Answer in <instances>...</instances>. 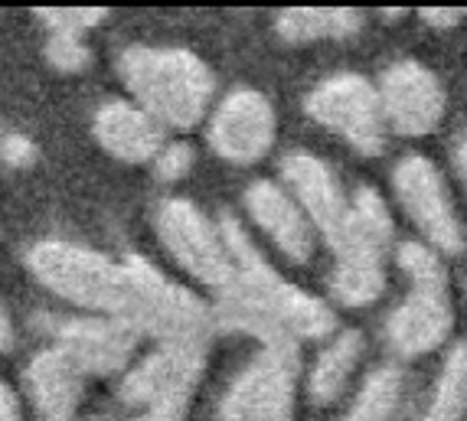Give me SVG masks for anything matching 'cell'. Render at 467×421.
Listing matches in <instances>:
<instances>
[{
    "mask_svg": "<svg viewBox=\"0 0 467 421\" xmlns=\"http://www.w3.org/2000/svg\"><path fill=\"white\" fill-rule=\"evenodd\" d=\"M0 164L14 167V170H26L36 164V144L30 134L24 131H0Z\"/></svg>",
    "mask_w": 467,
    "mask_h": 421,
    "instance_id": "27",
    "label": "cell"
},
{
    "mask_svg": "<svg viewBox=\"0 0 467 421\" xmlns=\"http://www.w3.org/2000/svg\"><path fill=\"white\" fill-rule=\"evenodd\" d=\"M206 369V344L202 340H173L140 356L125 369L118 398L134 408H183L190 412V398Z\"/></svg>",
    "mask_w": 467,
    "mask_h": 421,
    "instance_id": "8",
    "label": "cell"
},
{
    "mask_svg": "<svg viewBox=\"0 0 467 421\" xmlns=\"http://www.w3.org/2000/svg\"><path fill=\"white\" fill-rule=\"evenodd\" d=\"M47 63L56 72H82L92 63V49L82 36H59L47 33Z\"/></svg>",
    "mask_w": 467,
    "mask_h": 421,
    "instance_id": "25",
    "label": "cell"
},
{
    "mask_svg": "<svg viewBox=\"0 0 467 421\" xmlns=\"http://www.w3.org/2000/svg\"><path fill=\"white\" fill-rule=\"evenodd\" d=\"M118 76L131 102L164 128H196L210 118L216 76L183 46H128L118 56Z\"/></svg>",
    "mask_w": 467,
    "mask_h": 421,
    "instance_id": "3",
    "label": "cell"
},
{
    "mask_svg": "<svg viewBox=\"0 0 467 421\" xmlns=\"http://www.w3.org/2000/svg\"><path fill=\"white\" fill-rule=\"evenodd\" d=\"M367 24L363 10L353 7H288L275 14V33L291 46L324 43V39H353Z\"/></svg>",
    "mask_w": 467,
    "mask_h": 421,
    "instance_id": "17",
    "label": "cell"
},
{
    "mask_svg": "<svg viewBox=\"0 0 467 421\" xmlns=\"http://www.w3.org/2000/svg\"><path fill=\"white\" fill-rule=\"evenodd\" d=\"M278 134L275 105L252 86H239L226 92L210 111L206 140L216 157L229 164H258L272 150Z\"/></svg>",
    "mask_w": 467,
    "mask_h": 421,
    "instance_id": "9",
    "label": "cell"
},
{
    "mask_svg": "<svg viewBox=\"0 0 467 421\" xmlns=\"http://www.w3.org/2000/svg\"><path fill=\"white\" fill-rule=\"evenodd\" d=\"M193 160H196V154L187 140H167L164 148L157 150L154 160H150V167H154V177L161 180V183H180V180L190 177Z\"/></svg>",
    "mask_w": 467,
    "mask_h": 421,
    "instance_id": "26",
    "label": "cell"
},
{
    "mask_svg": "<svg viewBox=\"0 0 467 421\" xmlns=\"http://www.w3.org/2000/svg\"><path fill=\"white\" fill-rule=\"evenodd\" d=\"M399 402H402V373L396 366H376L359 383L350 412L367 421H392Z\"/></svg>",
    "mask_w": 467,
    "mask_h": 421,
    "instance_id": "22",
    "label": "cell"
},
{
    "mask_svg": "<svg viewBox=\"0 0 467 421\" xmlns=\"http://www.w3.org/2000/svg\"><path fill=\"white\" fill-rule=\"evenodd\" d=\"M39 323L53 334L59 350L76 363L86 375H115L125 373L134 359V350L144 336L134 327L111 317H53L39 313Z\"/></svg>",
    "mask_w": 467,
    "mask_h": 421,
    "instance_id": "11",
    "label": "cell"
},
{
    "mask_svg": "<svg viewBox=\"0 0 467 421\" xmlns=\"http://www.w3.org/2000/svg\"><path fill=\"white\" fill-rule=\"evenodd\" d=\"M92 134L105 154L121 164H150L157 150L164 148V125L154 121L131 98H111L99 105L92 118Z\"/></svg>",
    "mask_w": 467,
    "mask_h": 421,
    "instance_id": "15",
    "label": "cell"
},
{
    "mask_svg": "<svg viewBox=\"0 0 467 421\" xmlns=\"http://www.w3.org/2000/svg\"><path fill=\"white\" fill-rule=\"evenodd\" d=\"M26 268L49 294L95 317L121 320L140 336H154L161 344H206L210 334H216L213 304L140 255L111 258L69 239H43L26 252Z\"/></svg>",
    "mask_w": 467,
    "mask_h": 421,
    "instance_id": "1",
    "label": "cell"
},
{
    "mask_svg": "<svg viewBox=\"0 0 467 421\" xmlns=\"http://www.w3.org/2000/svg\"><path fill=\"white\" fill-rule=\"evenodd\" d=\"M301 356L295 340L262 344L223 392L216 421H295Z\"/></svg>",
    "mask_w": 467,
    "mask_h": 421,
    "instance_id": "4",
    "label": "cell"
},
{
    "mask_svg": "<svg viewBox=\"0 0 467 421\" xmlns=\"http://www.w3.org/2000/svg\"><path fill=\"white\" fill-rule=\"evenodd\" d=\"M0 421H24L20 398H16V392L7 383H0Z\"/></svg>",
    "mask_w": 467,
    "mask_h": 421,
    "instance_id": "29",
    "label": "cell"
},
{
    "mask_svg": "<svg viewBox=\"0 0 467 421\" xmlns=\"http://www.w3.org/2000/svg\"><path fill=\"white\" fill-rule=\"evenodd\" d=\"M245 212L268 242L288 258L291 265H307L317 252V232L307 222L301 206L291 200V193L275 180H252L245 187Z\"/></svg>",
    "mask_w": 467,
    "mask_h": 421,
    "instance_id": "13",
    "label": "cell"
},
{
    "mask_svg": "<svg viewBox=\"0 0 467 421\" xmlns=\"http://www.w3.org/2000/svg\"><path fill=\"white\" fill-rule=\"evenodd\" d=\"M281 187L301 206L324 242H340V235L347 232V219H350V193H343L340 180L327 160H320L311 150H291L281 157Z\"/></svg>",
    "mask_w": 467,
    "mask_h": 421,
    "instance_id": "12",
    "label": "cell"
},
{
    "mask_svg": "<svg viewBox=\"0 0 467 421\" xmlns=\"http://www.w3.org/2000/svg\"><path fill=\"white\" fill-rule=\"evenodd\" d=\"M467 10L461 7H421L419 16H421V24L431 26V30H454V26L464 20Z\"/></svg>",
    "mask_w": 467,
    "mask_h": 421,
    "instance_id": "28",
    "label": "cell"
},
{
    "mask_svg": "<svg viewBox=\"0 0 467 421\" xmlns=\"http://www.w3.org/2000/svg\"><path fill=\"white\" fill-rule=\"evenodd\" d=\"M39 24L47 26V33H59V36H82L105 24L109 10L105 7H39Z\"/></svg>",
    "mask_w": 467,
    "mask_h": 421,
    "instance_id": "24",
    "label": "cell"
},
{
    "mask_svg": "<svg viewBox=\"0 0 467 421\" xmlns=\"http://www.w3.org/2000/svg\"><path fill=\"white\" fill-rule=\"evenodd\" d=\"M396 265L402 268V274L409 278L412 288L425 291H448V272L444 262L435 249H429L425 242H402L396 249Z\"/></svg>",
    "mask_w": 467,
    "mask_h": 421,
    "instance_id": "23",
    "label": "cell"
},
{
    "mask_svg": "<svg viewBox=\"0 0 467 421\" xmlns=\"http://www.w3.org/2000/svg\"><path fill=\"white\" fill-rule=\"evenodd\" d=\"M392 193L425 245L438 255H461L467 249V232L454 212L444 173L425 154H405L392 170Z\"/></svg>",
    "mask_w": 467,
    "mask_h": 421,
    "instance_id": "7",
    "label": "cell"
},
{
    "mask_svg": "<svg viewBox=\"0 0 467 421\" xmlns=\"http://www.w3.org/2000/svg\"><path fill=\"white\" fill-rule=\"evenodd\" d=\"M454 330V307L448 291L412 288L386 317V344L396 356L415 359L448 344Z\"/></svg>",
    "mask_w": 467,
    "mask_h": 421,
    "instance_id": "14",
    "label": "cell"
},
{
    "mask_svg": "<svg viewBox=\"0 0 467 421\" xmlns=\"http://www.w3.org/2000/svg\"><path fill=\"white\" fill-rule=\"evenodd\" d=\"M304 111L320 128L343 138L357 154L379 157L386 150V121H382L376 86L359 72H334L320 78L304 98Z\"/></svg>",
    "mask_w": 467,
    "mask_h": 421,
    "instance_id": "6",
    "label": "cell"
},
{
    "mask_svg": "<svg viewBox=\"0 0 467 421\" xmlns=\"http://www.w3.org/2000/svg\"><path fill=\"white\" fill-rule=\"evenodd\" d=\"M24 385L43 421H72L86 395V373L59 346H47L26 363Z\"/></svg>",
    "mask_w": 467,
    "mask_h": 421,
    "instance_id": "16",
    "label": "cell"
},
{
    "mask_svg": "<svg viewBox=\"0 0 467 421\" xmlns=\"http://www.w3.org/2000/svg\"><path fill=\"white\" fill-rule=\"evenodd\" d=\"M467 415V344H454L431 385L421 421H464Z\"/></svg>",
    "mask_w": 467,
    "mask_h": 421,
    "instance_id": "20",
    "label": "cell"
},
{
    "mask_svg": "<svg viewBox=\"0 0 467 421\" xmlns=\"http://www.w3.org/2000/svg\"><path fill=\"white\" fill-rule=\"evenodd\" d=\"M154 232L167 255L177 262L202 288L223 291L233 281V258H229L226 239L219 229V219L213 222L193 200L187 196H167L154 210Z\"/></svg>",
    "mask_w": 467,
    "mask_h": 421,
    "instance_id": "5",
    "label": "cell"
},
{
    "mask_svg": "<svg viewBox=\"0 0 467 421\" xmlns=\"http://www.w3.org/2000/svg\"><path fill=\"white\" fill-rule=\"evenodd\" d=\"M350 229L359 242L373 245L379 252H389L396 242V219L389 203L373 187H357L350 193Z\"/></svg>",
    "mask_w": 467,
    "mask_h": 421,
    "instance_id": "21",
    "label": "cell"
},
{
    "mask_svg": "<svg viewBox=\"0 0 467 421\" xmlns=\"http://www.w3.org/2000/svg\"><path fill=\"white\" fill-rule=\"evenodd\" d=\"M219 229L233 258V281L216 294L213 317L216 330L255 336L258 344L275 340H324L337 334V313L320 297L291 284L262 255L245 226L233 212L219 216Z\"/></svg>",
    "mask_w": 467,
    "mask_h": 421,
    "instance_id": "2",
    "label": "cell"
},
{
    "mask_svg": "<svg viewBox=\"0 0 467 421\" xmlns=\"http://www.w3.org/2000/svg\"><path fill=\"white\" fill-rule=\"evenodd\" d=\"M340 421H367V418H359V415H353V412H347V415H343V418Z\"/></svg>",
    "mask_w": 467,
    "mask_h": 421,
    "instance_id": "32",
    "label": "cell"
},
{
    "mask_svg": "<svg viewBox=\"0 0 467 421\" xmlns=\"http://www.w3.org/2000/svg\"><path fill=\"white\" fill-rule=\"evenodd\" d=\"M386 255H347L334 258L327 274V291L340 307L376 304L386 291Z\"/></svg>",
    "mask_w": 467,
    "mask_h": 421,
    "instance_id": "19",
    "label": "cell"
},
{
    "mask_svg": "<svg viewBox=\"0 0 467 421\" xmlns=\"http://www.w3.org/2000/svg\"><path fill=\"white\" fill-rule=\"evenodd\" d=\"M363 356V334L359 330H337L330 344L317 353L314 366L307 369V395L317 406H334L350 385L353 369Z\"/></svg>",
    "mask_w": 467,
    "mask_h": 421,
    "instance_id": "18",
    "label": "cell"
},
{
    "mask_svg": "<svg viewBox=\"0 0 467 421\" xmlns=\"http://www.w3.org/2000/svg\"><path fill=\"white\" fill-rule=\"evenodd\" d=\"M131 421H187L183 408H144Z\"/></svg>",
    "mask_w": 467,
    "mask_h": 421,
    "instance_id": "30",
    "label": "cell"
},
{
    "mask_svg": "<svg viewBox=\"0 0 467 421\" xmlns=\"http://www.w3.org/2000/svg\"><path fill=\"white\" fill-rule=\"evenodd\" d=\"M14 340H16L14 320H10V311L4 307V301H0V353L10 350V346H14Z\"/></svg>",
    "mask_w": 467,
    "mask_h": 421,
    "instance_id": "31",
    "label": "cell"
},
{
    "mask_svg": "<svg viewBox=\"0 0 467 421\" xmlns=\"http://www.w3.org/2000/svg\"><path fill=\"white\" fill-rule=\"evenodd\" d=\"M376 95H379L386 131H396L402 138L431 134L441 125L448 108V95L438 76L415 59H399L386 66L376 82Z\"/></svg>",
    "mask_w": 467,
    "mask_h": 421,
    "instance_id": "10",
    "label": "cell"
}]
</instances>
